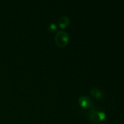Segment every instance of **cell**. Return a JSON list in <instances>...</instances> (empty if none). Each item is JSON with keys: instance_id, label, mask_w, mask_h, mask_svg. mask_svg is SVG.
<instances>
[{"instance_id": "cell-1", "label": "cell", "mask_w": 124, "mask_h": 124, "mask_svg": "<svg viewBox=\"0 0 124 124\" xmlns=\"http://www.w3.org/2000/svg\"><path fill=\"white\" fill-rule=\"evenodd\" d=\"M54 40L57 46L60 48H64L69 44L70 38L67 33L65 31H59L56 34Z\"/></svg>"}, {"instance_id": "cell-2", "label": "cell", "mask_w": 124, "mask_h": 124, "mask_svg": "<svg viewBox=\"0 0 124 124\" xmlns=\"http://www.w3.org/2000/svg\"><path fill=\"white\" fill-rule=\"evenodd\" d=\"M88 117L94 123L103 121L106 118V115L103 111H99L95 108H92L88 113Z\"/></svg>"}, {"instance_id": "cell-3", "label": "cell", "mask_w": 124, "mask_h": 124, "mask_svg": "<svg viewBox=\"0 0 124 124\" xmlns=\"http://www.w3.org/2000/svg\"><path fill=\"white\" fill-rule=\"evenodd\" d=\"M78 104L81 107L85 109L90 108L92 105L91 99L85 96H82L79 98Z\"/></svg>"}, {"instance_id": "cell-4", "label": "cell", "mask_w": 124, "mask_h": 124, "mask_svg": "<svg viewBox=\"0 0 124 124\" xmlns=\"http://www.w3.org/2000/svg\"><path fill=\"white\" fill-rule=\"evenodd\" d=\"M70 23V19L67 16H63L61 17L58 20V25L59 28L62 29H65L69 25Z\"/></svg>"}, {"instance_id": "cell-5", "label": "cell", "mask_w": 124, "mask_h": 124, "mask_svg": "<svg viewBox=\"0 0 124 124\" xmlns=\"http://www.w3.org/2000/svg\"><path fill=\"white\" fill-rule=\"evenodd\" d=\"M90 94L96 99H102L104 97V93L98 88H93L90 90Z\"/></svg>"}, {"instance_id": "cell-6", "label": "cell", "mask_w": 124, "mask_h": 124, "mask_svg": "<svg viewBox=\"0 0 124 124\" xmlns=\"http://www.w3.org/2000/svg\"><path fill=\"white\" fill-rule=\"evenodd\" d=\"M47 29L51 33H55L57 31V26L54 23H50L47 26Z\"/></svg>"}, {"instance_id": "cell-7", "label": "cell", "mask_w": 124, "mask_h": 124, "mask_svg": "<svg viewBox=\"0 0 124 124\" xmlns=\"http://www.w3.org/2000/svg\"></svg>"}]
</instances>
